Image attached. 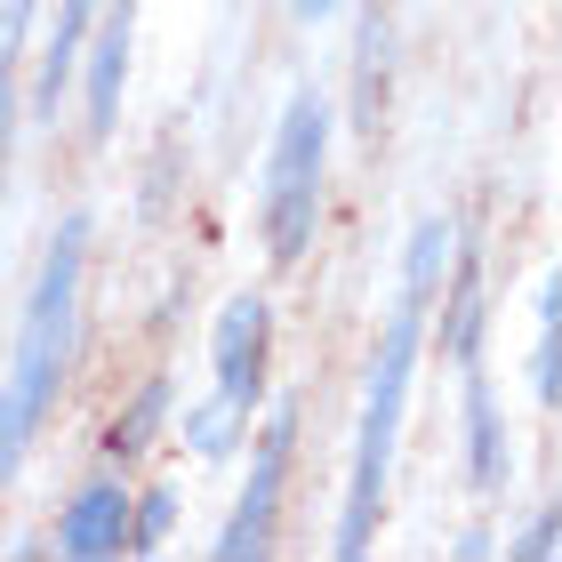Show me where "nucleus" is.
I'll list each match as a JSON object with an SVG mask.
<instances>
[{
    "mask_svg": "<svg viewBox=\"0 0 562 562\" xmlns=\"http://www.w3.org/2000/svg\"><path fill=\"white\" fill-rule=\"evenodd\" d=\"M450 249H458V225L450 217H418L411 225V249H402V297H394V314H386V338H378V353H370L362 418H353L346 515H338V539H329L346 562L370 554L378 522H386L394 450H402V418H411V378H418V353H426V314H434L442 273H450Z\"/></svg>",
    "mask_w": 562,
    "mask_h": 562,
    "instance_id": "f257e3e1",
    "label": "nucleus"
},
{
    "mask_svg": "<svg viewBox=\"0 0 562 562\" xmlns=\"http://www.w3.org/2000/svg\"><path fill=\"white\" fill-rule=\"evenodd\" d=\"M81 281H89V217L65 210L57 234H48V249H41L33 297H24V322H16V353H9V378H0V491L16 482L24 450L41 442V426H48V411H57L65 378H72Z\"/></svg>",
    "mask_w": 562,
    "mask_h": 562,
    "instance_id": "f03ea898",
    "label": "nucleus"
},
{
    "mask_svg": "<svg viewBox=\"0 0 562 562\" xmlns=\"http://www.w3.org/2000/svg\"><path fill=\"white\" fill-rule=\"evenodd\" d=\"M329 145H338V113H329V97L314 81H297L290 105H281V121H273L266 177H258V241H266L273 273L305 266V249H314V234H322Z\"/></svg>",
    "mask_w": 562,
    "mask_h": 562,
    "instance_id": "7ed1b4c3",
    "label": "nucleus"
},
{
    "mask_svg": "<svg viewBox=\"0 0 562 562\" xmlns=\"http://www.w3.org/2000/svg\"><path fill=\"white\" fill-rule=\"evenodd\" d=\"M290 467H297V402H273L266 426H249V474H241L234 515H225V530H217L225 562L273 554V522H281V498H290Z\"/></svg>",
    "mask_w": 562,
    "mask_h": 562,
    "instance_id": "20e7f679",
    "label": "nucleus"
},
{
    "mask_svg": "<svg viewBox=\"0 0 562 562\" xmlns=\"http://www.w3.org/2000/svg\"><path fill=\"white\" fill-rule=\"evenodd\" d=\"M273 386V305L266 290H234L210 322V394H225L234 411L258 418Z\"/></svg>",
    "mask_w": 562,
    "mask_h": 562,
    "instance_id": "39448f33",
    "label": "nucleus"
},
{
    "mask_svg": "<svg viewBox=\"0 0 562 562\" xmlns=\"http://www.w3.org/2000/svg\"><path fill=\"white\" fill-rule=\"evenodd\" d=\"M130 57H137V0H105L97 24H89V41H81V65H72L81 105H89V145H113V130H121Z\"/></svg>",
    "mask_w": 562,
    "mask_h": 562,
    "instance_id": "423d86ee",
    "label": "nucleus"
},
{
    "mask_svg": "<svg viewBox=\"0 0 562 562\" xmlns=\"http://www.w3.org/2000/svg\"><path fill=\"white\" fill-rule=\"evenodd\" d=\"M130 474H89L81 491L57 506V530H48V547L65 562H113L130 554Z\"/></svg>",
    "mask_w": 562,
    "mask_h": 562,
    "instance_id": "0eeeda50",
    "label": "nucleus"
},
{
    "mask_svg": "<svg viewBox=\"0 0 562 562\" xmlns=\"http://www.w3.org/2000/svg\"><path fill=\"white\" fill-rule=\"evenodd\" d=\"M458 411H467V474H474V491L491 498L506 482V426H498L491 378H482V353H474V362H458Z\"/></svg>",
    "mask_w": 562,
    "mask_h": 562,
    "instance_id": "6e6552de",
    "label": "nucleus"
},
{
    "mask_svg": "<svg viewBox=\"0 0 562 562\" xmlns=\"http://www.w3.org/2000/svg\"><path fill=\"white\" fill-rule=\"evenodd\" d=\"M105 0H57V24H48V41H41V65H33V121H57V97L72 89V65H81V41H89V24Z\"/></svg>",
    "mask_w": 562,
    "mask_h": 562,
    "instance_id": "1a4fd4ad",
    "label": "nucleus"
},
{
    "mask_svg": "<svg viewBox=\"0 0 562 562\" xmlns=\"http://www.w3.org/2000/svg\"><path fill=\"white\" fill-rule=\"evenodd\" d=\"M450 290H434L442 297V353L450 362H474L482 353V329H491V305H482V258L474 249H450Z\"/></svg>",
    "mask_w": 562,
    "mask_h": 562,
    "instance_id": "9d476101",
    "label": "nucleus"
},
{
    "mask_svg": "<svg viewBox=\"0 0 562 562\" xmlns=\"http://www.w3.org/2000/svg\"><path fill=\"white\" fill-rule=\"evenodd\" d=\"M169 411H177V386H169L161 370H153L145 386H137V394H130V402H121V411H113V426H105V442H97V450H105L113 467H137V458H145L153 442H161Z\"/></svg>",
    "mask_w": 562,
    "mask_h": 562,
    "instance_id": "9b49d317",
    "label": "nucleus"
},
{
    "mask_svg": "<svg viewBox=\"0 0 562 562\" xmlns=\"http://www.w3.org/2000/svg\"><path fill=\"white\" fill-rule=\"evenodd\" d=\"M186 442H193L201 467H217V458H234L249 442V411H234L225 394H201L193 411H186Z\"/></svg>",
    "mask_w": 562,
    "mask_h": 562,
    "instance_id": "f8f14e48",
    "label": "nucleus"
},
{
    "mask_svg": "<svg viewBox=\"0 0 562 562\" xmlns=\"http://www.w3.org/2000/svg\"><path fill=\"white\" fill-rule=\"evenodd\" d=\"M378 105H386V16L370 9V24H362V81H353V130H378Z\"/></svg>",
    "mask_w": 562,
    "mask_h": 562,
    "instance_id": "ddd939ff",
    "label": "nucleus"
},
{
    "mask_svg": "<svg viewBox=\"0 0 562 562\" xmlns=\"http://www.w3.org/2000/svg\"><path fill=\"white\" fill-rule=\"evenodd\" d=\"M177 530V482H153L130 498V554H161Z\"/></svg>",
    "mask_w": 562,
    "mask_h": 562,
    "instance_id": "4468645a",
    "label": "nucleus"
},
{
    "mask_svg": "<svg viewBox=\"0 0 562 562\" xmlns=\"http://www.w3.org/2000/svg\"><path fill=\"white\" fill-rule=\"evenodd\" d=\"M530 394H539L547 411L562 402V353H554V281L539 290V353H530Z\"/></svg>",
    "mask_w": 562,
    "mask_h": 562,
    "instance_id": "2eb2a0df",
    "label": "nucleus"
},
{
    "mask_svg": "<svg viewBox=\"0 0 562 562\" xmlns=\"http://www.w3.org/2000/svg\"><path fill=\"white\" fill-rule=\"evenodd\" d=\"M16 121H24V97H16V72L0 65V186H9V153H16Z\"/></svg>",
    "mask_w": 562,
    "mask_h": 562,
    "instance_id": "dca6fc26",
    "label": "nucleus"
},
{
    "mask_svg": "<svg viewBox=\"0 0 562 562\" xmlns=\"http://www.w3.org/2000/svg\"><path fill=\"white\" fill-rule=\"evenodd\" d=\"M33 16H41V0H0V65H16V48H24V33H33Z\"/></svg>",
    "mask_w": 562,
    "mask_h": 562,
    "instance_id": "f3484780",
    "label": "nucleus"
},
{
    "mask_svg": "<svg viewBox=\"0 0 562 562\" xmlns=\"http://www.w3.org/2000/svg\"><path fill=\"white\" fill-rule=\"evenodd\" d=\"M290 9H297V24H329V16L346 9V0H290Z\"/></svg>",
    "mask_w": 562,
    "mask_h": 562,
    "instance_id": "a211bd4d",
    "label": "nucleus"
}]
</instances>
